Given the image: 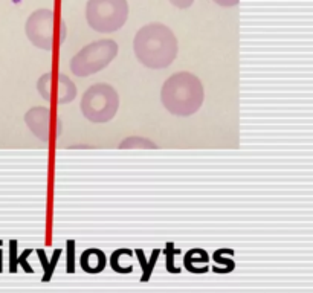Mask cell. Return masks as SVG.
Returning a JSON list of instances; mask_svg holds the SVG:
<instances>
[{
    "mask_svg": "<svg viewBox=\"0 0 313 293\" xmlns=\"http://www.w3.org/2000/svg\"><path fill=\"white\" fill-rule=\"evenodd\" d=\"M133 50L142 66L159 70L173 64L177 57L179 43L167 25L149 23L136 32Z\"/></svg>",
    "mask_w": 313,
    "mask_h": 293,
    "instance_id": "6da1fadb",
    "label": "cell"
},
{
    "mask_svg": "<svg viewBox=\"0 0 313 293\" xmlns=\"http://www.w3.org/2000/svg\"><path fill=\"white\" fill-rule=\"evenodd\" d=\"M28 40L42 50H52L55 40V14L49 8L34 11L25 25Z\"/></svg>",
    "mask_w": 313,
    "mask_h": 293,
    "instance_id": "8992f818",
    "label": "cell"
},
{
    "mask_svg": "<svg viewBox=\"0 0 313 293\" xmlns=\"http://www.w3.org/2000/svg\"><path fill=\"white\" fill-rule=\"evenodd\" d=\"M35 252H37V255H39V260H40V263H42V266H43V270H45L42 281H43V283H49L51 278H52L53 272H55V267H57V264H58V260H60V257H61V253H63V250H61V249H55L51 261H48L46 253H45L43 249H37Z\"/></svg>",
    "mask_w": 313,
    "mask_h": 293,
    "instance_id": "7c38bea8",
    "label": "cell"
},
{
    "mask_svg": "<svg viewBox=\"0 0 313 293\" xmlns=\"http://www.w3.org/2000/svg\"><path fill=\"white\" fill-rule=\"evenodd\" d=\"M37 90L45 101H55L61 105L69 104L77 98V86L64 74H57L55 77L52 72H45L37 81Z\"/></svg>",
    "mask_w": 313,
    "mask_h": 293,
    "instance_id": "52a82bcc",
    "label": "cell"
},
{
    "mask_svg": "<svg viewBox=\"0 0 313 293\" xmlns=\"http://www.w3.org/2000/svg\"><path fill=\"white\" fill-rule=\"evenodd\" d=\"M159 255H160V249H153V252H152V257H150V260L147 261V266H145V269L142 270L141 283H147V281L150 280V277H152V273H153V269H155L157 260H159Z\"/></svg>",
    "mask_w": 313,
    "mask_h": 293,
    "instance_id": "2e32d148",
    "label": "cell"
},
{
    "mask_svg": "<svg viewBox=\"0 0 313 293\" xmlns=\"http://www.w3.org/2000/svg\"><path fill=\"white\" fill-rule=\"evenodd\" d=\"M217 5L223 6V8H231V6H237L240 3V0H214Z\"/></svg>",
    "mask_w": 313,
    "mask_h": 293,
    "instance_id": "44dd1931",
    "label": "cell"
},
{
    "mask_svg": "<svg viewBox=\"0 0 313 293\" xmlns=\"http://www.w3.org/2000/svg\"><path fill=\"white\" fill-rule=\"evenodd\" d=\"M209 255L207 250L200 249V247H194L191 250H188L183 257V266L190 273H207L209 270L208 267Z\"/></svg>",
    "mask_w": 313,
    "mask_h": 293,
    "instance_id": "30bf717a",
    "label": "cell"
},
{
    "mask_svg": "<svg viewBox=\"0 0 313 293\" xmlns=\"http://www.w3.org/2000/svg\"><path fill=\"white\" fill-rule=\"evenodd\" d=\"M160 101L168 113L187 118L197 113L204 105L205 87L194 74L177 72L162 84Z\"/></svg>",
    "mask_w": 313,
    "mask_h": 293,
    "instance_id": "7a4b0ae2",
    "label": "cell"
},
{
    "mask_svg": "<svg viewBox=\"0 0 313 293\" xmlns=\"http://www.w3.org/2000/svg\"><path fill=\"white\" fill-rule=\"evenodd\" d=\"M121 150H135V148H147V150H153V148H159L156 142H153L149 138L144 136H128L125 139L121 141L119 144Z\"/></svg>",
    "mask_w": 313,
    "mask_h": 293,
    "instance_id": "5bb4252c",
    "label": "cell"
},
{
    "mask_svg": "<svg viewBox=\"0 0 313 293\" xmlns=\"http://www.w3.org/2000/svg\"><path fill=\"white\" fill-rule=\"evenodd\" d=\"M0 272H2V250H0Z\"/></svg>",
    "mask_w": 313,
    "mask_h": 293,
    "instance_id": "7402d4cb",
    "label": "cell"
},
{
    "mask_svg": "<svg viewBox=\"0 0 313 293\" xmlns=\"http://www.w3.org/2000/svg\"><path fill=\"white\" fill-rule=\"evenodd\" d=\"M165 267H167V272L170 273H180V269L174 266V258L176 255H180V249H176L174 243H167L165 244Z\"/></svg>",
    "mask_w": 313,
    "mask_h": 293,
    "instance_id": "9a60e30c",
    "label": "cell"
},
{
    "mask_svg": "<svg viewBox=\"0 0 313 293\" xmlns=\"http://www.w3.org/2000/svg\"><path fill=\"white\" fill-rule=\"evenodd\" d=\"M105 253L101 249H97V247H90V249H86L83 253H81V258H80V264H81V269L86 272V273H101L105 269Z\"/></svg>",
    "mask_w": 313,
    "mask_h": 293,
    "instance_id": "9c48e42d",
    "label": "cell"
},
{
    "mask_svg": "<svg viewBox=\"0 0 313 293\" xmlns=\"http://www.w3.org/2000/svg\"><path fill=\"white\" fill-rule=\"evenodd\" d=\"M32 253V249H25L23 252H22V255L17 258V263H19V266H22L23 267V270L26 272V273H32L34 270H32V267L28 264V258H29V255Z\"/></svg>",
    "mask_w": 313,
    "mask_h": 293,
    "instance_id": "d6986e66",
    "label": "cell"
},
{
    "mask_svg": "<svg viewBox=\"0 0 313 293\" xmlns=\"http://www.w3.org/2000/svg\"><path fill=\"white\" fill-rule=\"evenodd\" d=\"M17 242L15 240H11L9 242V272L11 273H15L17 272Z\"/></svg>",
    "mask_w": 313,
    "mask_h": 293,
    "instance_id": "ac0fdd59",
    "label": "cell"
},
{
    "mask_svg": "<svg viewBox=\"0 0 313 293\" xmlns=\"http://www.w3.org/2000/svg\"><path fill=\"white\" fill-rule=\"evenodd\" d=\"M80 108L83 116L89 122H110L119 110V95L110 84H94L84 92L80 102Z\"/></svg>",
    "mask_w": 313,
    "mask_h": 293,
    "instance_id": "277c9868",
    "label": "cell"
},
{
    "mask_svg": "<svg viewBox=\"0 0 313 293\" xmlns=\"http://www.w3.org/2000/svg\"><path fill=\"white\" fill-rule=\"evenodd\" d=\"M128 19L127 0H87V25L101 34L119 31Z\"/></svg>",
    "mask_w": 313,
    "mask_h": 293,
    "instance_id": "5b68a950",
    "label": "cell"
},
{
    "mask_svg": "<svg viewBox=\"0 0 313 293\" xmlns=\"http://www.w3.org/2000/svg\"><path fill=\"white\" fill-rule=\"evenodd\" d=\"M125 257H133V250L127 249V247H121L118 250H115L110 255V266L116 273H132L133 272V266L132 264H125L122 266V260Z\"/></svg>",
    "mask_w": 313,
    "mask_h": 293,
    "instance_id": "4fadbf2b",
    "label": "cell"
},
{
    "mask_svg": "<svg viewBox=\"0 0 313 293\" xmlns=\"http://www.w3.org/2000/svg\"><path fill=\"white\" fill-rule=\"evenodd\" d=\"M119 52V46L115 40L103 39L97 40L87 46L78 50L70 60V70L73 75L80 78H86L95 75L116 58Z\"/></svg>",
    "mask_w": 313,
    "mask_h": 293,
    "instance_id": "3957f363",
    "label": "cell"
},
{
    "mask_svg": "<svg viewBox=\"0 0 313 293\" xmlns=\"http://www.w3.org/2000/svg\"><path fill=\"white\" fill-rule=\"evenodd\" d=\"M170 3L174 5L179 9H187V8H190L194 3V0H170Z\"/></svg>",
    "mask_w": 313,
    "mask_h": 293,
    "instance_id": "ffe728a7",
    "label": "cell"
},
{
    "mask_svg": "<svg viewBox=\"0 0 313 293\" xmlns=\"http://www.w3.org/2000/svg\"><path fill=\"white\" fill-rule=\"evenodd\" d=\"M225 253H229V255H234V250L232 249H217L214 253H212V260L215 264H222V267H212V272L214 273H218V275H223V273H231L234 269H235V263L232 258H228V257H223Z\"/></svg>",
    "mask_w": 313,
    "mask_h": 293,
    "instance_id": "8fae6325",
    "label": "cell"
},
{
    "mask_svg": "<svg viewBox=\"0 0 313 293\" xmlns=\"http://www.w3.org/2000/svg\"><path fill=\"white\" fill-rule=\"evenodd\" d=\"M25 122L31 133L42 142H49L52 138V113L49 107H32L25 113Z\"/></svg>",
    "mask_w": 313,
    "mask_h": 293,
    "instance_id": "ba28073f",
    "label": "cell"
},
{
    "mask_svg": "<svg viewBox=\"0 0 313 293\" xmlns=\"http://www.w3.org/2000/svg\"><path fill=\"white\" fill-rule=\"evenodd\" d=\"M66 249H67L66 272H67V273H73V272H75V242H73V240H67Z\"/></svg>",
    "mask_w": 313,
    "mask_h": 293,
    "instance_id": "e0dca14e",
    "label": "cell"
}]
</instances>
